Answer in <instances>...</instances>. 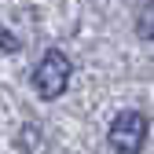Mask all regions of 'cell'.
I'll list each match as a JSON object with an SVG mask.
<instances>
[{"label": "cell", "mask_w": 154, "mask_h": 154, "mask_svg": "<svg viewBox=\"0 0 154 154\" xmlns=\"http://www.w3.org/2000/svg\"><path fill=\"white\" fill-rule=\"evenodd\" d=\"M70 85V59L63 51H48L33 70V88L41 99H59Z\"/></svg>", "instance_id": "obj_1"}, {"label": "cell", "mask_w": 154, "mask_h": 154, "mask_svg": "<svg viewBox=\"0 0 154 154\" xmlns=\"http://www.w3.org/2000/svg\"><path fill=\"white\" fill-rule=\"evenodd\" d=\"M106 140H110V147L118 154H140V147L147 140V118L140 110H121L118 118L110 121Z\"/></svg>", "instance_id": "obj_2"}, {"label": "cell", "mask_w": 154, "mask_h": 154, "mask_svg": "<svg viewBox=\"0 0 154 154\" xmlns=\"http://www.w3.org/2000/svg\"><path fill=\"white\" fill-rule=\"evenodd\" d=\"M136 33L143 37V41H154V0H147L140 18H136Z\"/></svg>", "instance_id": "obj_3"}, {"label": "cell", "mask_w": 154, "mask_h": 154, "mask_svg": "<svg viewBox=\"0 0 154 154\" xmlns=\"http://www.w3.org/2000/svg\"><path fill=\"white\" fill-rule=\"evenodd\" d=\"M0 48H8V51H18V41L8 33V29H0Z\"/></svg>", "instance_id": "obj_4"}]
</instances>
